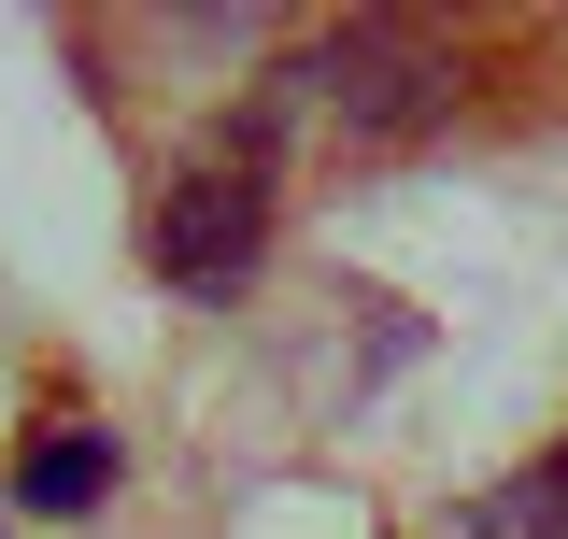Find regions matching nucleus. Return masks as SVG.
I'll return each mask as SVG.
<instances>
[{
    "label": "nucleus",
    "mask_w": 568,
    "mask_h": 539,
    "mask_svg": "<svg viewBox=\"0 0 568 539\" xmlns=\"http://www.w3.org/2000/svg\"><path fill=\"white\" fill-rule=\"evenodd\" d=\"M455 100H469V71H455V43L440 29H413V14H342V29H313L298 58L256 85V114L242 129H327L342 156H398V142L455 129Z\"/></svg>",
    "instance_id": "nucleus-1"
},
{
    "label": "nucleus",
    "mask_w": 568,
    "mask_h": 539,
    "mask_svg": "<svg viewBox=\"0 0 568 539\" xmlns=\"http://www.w3.org/2000/svg\"><path fill=\"white\" fill-rule=\"evenodd\" d=\"M271 142L256 129H227V142H200L156 200H142V256H156V284L171 298H242L256 284V256H271Z\"/></svg>",
    "instance_id": "nucleus-2"
},
{
    "label": "nucleus",
    "mask_w": 568,
    "mask_h": 539,
    "mask_svg": "<svg viewBox=\"0 0 568 539\" xmlns=\"http://www.w3.org/2000/svg\"><path fill=\"white\" fill-rule=\"evenodd\" d=\"M100 482H114V426H58V440H29L14 511H100Z\"/></svg>",
    "instance_id": "nucleus-3"
},
{
    "label": "nucleus",
    "mask_w": 568,
    "mask_h": 539,
    "mask_svg": "<svg viewBox=\"0 0 568 539\" xmlns=\"http://www.w3.org/2000/svg\"><path fill=\"white\" fill-rule=\"evenodd\" d=\"M455 539H568V455H540V469H511L497 497H469Z\"/></svg>",
    "instance_id": "nucleus-4"
}]
</instances>
